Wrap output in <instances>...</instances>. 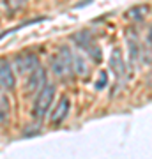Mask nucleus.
I'll list each match as a JSON object with an SVG mask.
<instances>
[{"mask_svg": "<svg viewBox=\"0 0 152 159\" xmlns=\"http://www.w3.org/2000/svg\"><path fill=\"white\" fill-rule=\"evenodd\" d=\"M9 117H11V102H9V97L0 90V125L7 124Z\"/></svg>", "mask_w": 152, "mask_h": 159, "instance_id": "nucleus-9", "label": "nucleus"}, {"mask_svg": "<svg viewBox=\"0 0 152 159\" xmlns=\"http://www.w3.org/2000/svg\"><path fill=\"white\" fill-rule=\"evenodd\" d=\"M44 85H46V71L43 67H37L34 73H30V76H28V80H27V87H25L27 96L37 94Z\"/></svg>", "mask_w": 152, "mask_h": 159, "instance_id": "nucleus-5", "label": "nucleus"}, {"mask_svg": "<svg viewBox=\"0 0 152 159\" xmlns=\"http://www.w3.org/2000/svg\"><path fill=\"white\" fill-rule=\"evenodd\" d=\"M69 108H71V101H69L67 96H62L58 99V102L55 104V108L51 110V115H50V122L51 124H60L62 120H66L69 113Z\"/></svg>", "mask_w": 152, "mask_h": 159, "instance_id": "nucleus-7", "label": "nucleus"}, {"mask_svg": "<svg viewBox=\"0 0 152 159\" xmlns=\"http://www.w3.org/2000/svg\"><path fill=\"white\" fill-rule=\"evenodd\" d=\"M104 78H106V73H101V81H97V89H103L104 87Z\"/></svg>", "mask_w": 152, "mask_h": 159, "instance_id": "nucleus-13", "label": "nucleus"}, {"mask_svg": "<svg viewBox=\"0 0 152 159\" xmlns=\"http://www.w3.org/2000/svg\"><path fill=\"white\" fill-rule=\"evenodd\" d=\"M12 4H14V6H21V4H27L28 0H11Z\"/></svg>", "mask_w": 152, "mask_h": 159, "instance_id": "nucleus-14", "label": "nucleus"}, {"mask_svg": "<svg viewBox=\"0 0 152 159\" xmlns=\"http://www.w3.org/2000/svg\"><path fill=\"white\" fill-rule=\"evenodd\" d=\"M14 67L20 74H30L39 67V58L34 53H21L14 58Z\"/></svg>", "mask_w": 152, "mask_h": 159, "instance_id": "nucleus-4", "label": "nucleus"}, {"mask_svg": "<svg viewBox=\"0 0 152 159\" xmlns=\"http://www.w3.org/2000/svg\"><path fill=\"white\" fill-rule=\"evenodd\" d=\"M16 87V76L12 71V66L7 60H0V89L12 90Z\"/></svg>", "mask_w": 152, "mask_h": 159, "instance_id": "nucleus-6", "label": "nucleus"}, {"mask_svg": "<svg viewBox=\"0 0 152 159\" xmlns=\"http://www.w3.org/2000/svg\"><path fill=\"white\" fill-rule=\"evenodd\" d=\"M73 41L80 46V48H81V50L87 51V53H89V55L94 58L96 62H99V60H101V50L94 44V39L90 37L89 32H85V30H83V32H80V34H74L73 35Z\"/></svg>", "mask_w": 152, "mask_h": 159, "instance_id": "nucleus-3", "label": "nucleus"}, {"mask_svg": "<svg viewBox=\"0 0 152 159\" xmlns=\"http://www.w3.org/2000/svg\"><path fill=\"white\" fill-rule=\"evenodd\" d=\"M51 69L55 71L58 76H71L73 73V53L69 51V48H60L58 53L51 58Z\"/></svg>", "mask_w": 152, "mask_h": 159, "instance_id": "nucleus-2", "label": "nucleus"}, {"mask_svg": "<svg viewBox=\"0 0 152 159\" xmlns=\"http://www.w3.org/2000/svg\"><path fill=\"white\" fill-rule=\"evenodd\" d=\"M55 85L53 83H46L39 92H37V97L34 101V108H32V115L34 119H43L48 110L51 108V102H53V97H55Z\"/></svg>", "mask_w": 152, "mask_h": 159, "instance_id": "nucleus-1", "label": "nucleus"}, {"mask_svg": "<svg viewBox=\"0 0 152 159\" xmlns=\"http://www.w3.org/2000/svg\"><path fill=\"white\" fill-rule=\"evenodd\" d=\"M147 14V6H140V7H135V9H131L129 12H127V16L129 18H135V20H143Z\"/></svg>", "mask_w": 152, "mask_h": 159, "instance_id": "nucleus-12", "label": "nucleus"}, {"mask_svg": "<svg viewBox=\"0 0 152 159\" xmlns=\"http://www.w3.org/2000/svg\"><path fill=\"white\" fill-rule=\"evenodd\" d=\"M147 43H149V46H152V29L149 30V35H147Z\"/></svg>", "mask_w": 152, "mask_h": 159, "instance_id": "nucleus-15", "label": "nucleus"}, {"mask_svg": "<svg viewBox=\"0 0 152 159\" xmlns=\"http://www.w3.org/2000/svg\"><path fill=\"white\" fill-rule=\"evenodd\" d=\"M110 69H112V73L115 74V78L120 81V78L124 76V71H126V66H124V58H122V53L118 48L112 51V55H110Z\"/></svg>", "mask_w": 152, "mask_h": 159, "instance_id": "nucleus-8", "label": "nucleus"}, {"mask_svg": "<svg viewBox=\"0 0 152 159\" xmlns=\"http://www.w3.org/2000/svg\"><path fill=\"white\" fill-rule=\"evenodd\" d=\"M127 46H129V57L131 64H135V60L140 55V44H138V35H135L133 32H127Z\"/></svg>", "mask_w": 152, "mask_h": 159, "instance_id": "nucleus-10", "label": "nucleus"}, {"mask_svg": "<svg viewBox=\"0 0 152 159\" xmlns=\"http://www.w3.org/2000/svg\"><path fill=\"white\" fill-rule=\"evenodd\" d=\"M73 69L76 71V73H80L81 76L87 74V66H85L83 57H80V55H73Z\"/></svg>", "mask_w": 152, "mask_h": 159, "instance_id": "nucleus-11", "label": "nucleus"}]
</instances>
